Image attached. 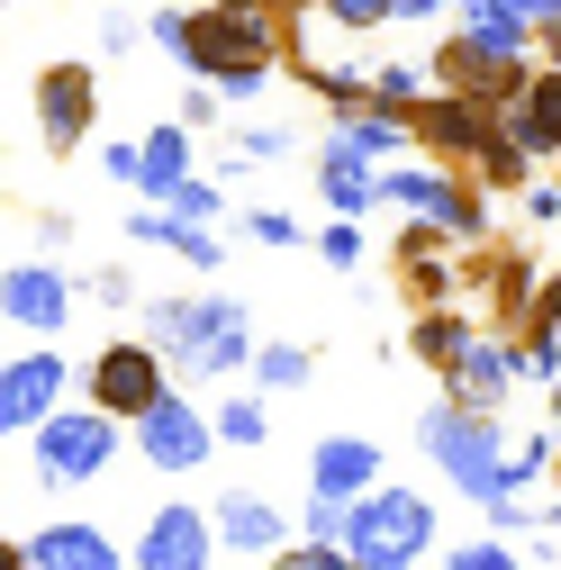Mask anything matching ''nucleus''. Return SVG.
<instances>
[{"label": "nucleus", "instance_id": "nucleus-14", "mask_svg": "<svg viewBox=\"0 0 561 570\" xmlns=\"http://www.w3.org/2000/svg\"><path fill=\"white\" fill-rule=\"evenodd\" d=\"M146 245H173V254H190V263H218V236H199V227H136Z\"/></svg>", "mask_w": 561, "mask_h": 570}, {"label": "nucleus", "instance_id": "nucleus-1", "mask_svg": "<svg viewBox=\"0 0 561 570\" xmlns=\"http://www.w3.org/2000/svg\"><path fill=\"white\" fill-rule=\"evenodd\" d=\"M416 543H426V498H407V489L363 498L344 517V561L354 570H398V561H416Z\"/></svg>", "mask_w": 561, "mask_h": 570}, {"label": "nucleus", "instance_id": "nucleus-16", "mask_svg": "<svg viewBox=\"0 0 561 570\" xmlns=\"http://www.w3.org/2000/svg\"><path fill=\"white\" fill-rule=\"evenodd\" d=\"M525 136H534V146H543V136H552V146H561V73L534 91V109H525Z\"/></svg>", "mask_w": 561, "mask_h": 570}, {"label": "nucleus", "instance_id": "nucleus-19", "mask_svg": "<svg viewBox=\"0 0 561 570\" xmlns=\"http://www.w3.org/2000/svg\"><path fill=\"white\" fill-rule=\"evenodd\" d=\"M326 190H335V208H363V199H372V181H363V173H344V164L326 173Z\"/></svg>", "mask_w": 561, "mask_h": 570}, {"label": "nucleus", "instance_id": "nucleus-20", "mask_svg": "<svg viewBox=\"0 0 561 570\" xmlns=\"http://www.w3.org/2000/svg\"><path fill=\"white\" fill-rule=\"evenodd\" d=\"M416 353H462V326H444V317H426V326H416Z\"/></svg>", "mask_w": 561, "mask_h": 570}, {"label": "nucleus", "instance_id": "nucleus-10", "mask_svg": "<svg viewBox=\"0 0 561 570\" xmlns=\"http://www.w3.org/2000/svg\"><path fill=\"white\" fill-rule=\"evenodd\" d=\"M0 308H10L19 326H55L63 317V281L55 272H10L0 281Z\"/></svg>", "mask_w": 561, "mask_h": 570}, {"label": "nucleus", "instance_id": "nucleus-22", "mask_svg": "<svg viewBox=\"0 0 561 570\" xmlns=\"http://www.w3.org/2000/svg\"><path fill=\"white\" fill-rule=\"evenodd\" d=\"M453 570H516V561H508V552H462Z\"/></svg>", "mask_w": 561, "mask_h": 570}, {"label": "nucleus", "instance_id": "nucleus-5", "mask_svg": "<svg viewBox=\"0 0 561 570\" xmlns=\"http://www.w3.org/2000/svg\"><path fill=\"white\" fill-rule=\"evenodd\" d=\"M100 453H109V425H100V416H55V425H46V471H55V480H63V471H73V480L100 471Z\"/></svg>", "mask_w": 561, "mask_h": 570}, {"label": "nucleus", "instance_id": "nucleus-13", "mask_svg": "<svg viewBox=\"0 0 561 570\" xmlns=\"http://www.w3.org/2000/svg\"><path fill=\"white\" fill-rule=\"evenodd\" d=\"M525 28H534V10H471V46L480 55H516Z\"/></svg>", "mask_w": 561, "mask_h": 570}, {"label": "nucleus", "instance_id": "nucleus-12", "mask_svg": "<svg viewBox=\"0 0 561 570\" xmlns=\"http://www.w3.org/2000/svg\"><path fill=\"white\" fill-rule=\"evenodd\" d=\"M218 525H227V543H245V552H272V543H280V517H272V508H254V498H227Z\"/></svg>", "mask_w": 561, "mask_h": 570}, {"label": "nucleus", "instance_id": "nucleus-2", "mask_svg": "<svg viewBox=\"0 0 561 570\" xmlns=\"http://www.w3.org/2000/svg\"><path fill=\"white\" fill-rule=\"evenodd\" d=\"M426 444L453 462V480L471 489V498H508V480H516V462L499 471V444H489V425H471V416H453V407H435L426 416Z\"/></svg>", "mask_w": 561, "mask_h": 570}, {"label": "nucleus", "instance_id": "nucleus-9", "mask_svg": "<svg viewBox=\"0 0 561 570\" xmlns=\"http://www.w3.org/2000/svg\"><path fill=\"white\" fill-rule=\"evenodd\" d=\"M82 127H91V73H46V136L73 146Z\"/></svg>", "mask_w": 561, "mask_h": 570}, {"label": "nucleus", "instance_id": "nucleus-6", "mask_svg": "<svg viewBox=\"0 0 561 570\" xmlns=\"http://www.w3.org/2000/svg\"><path fill=\"white\" fill-rule=\"evenodd\" d=\"M100 399L127 407V416H146V407L164 399V381H155V363H146L136 344H118V353H100Z\"/></svg>", "mask_w": 561, "mask_h": 570}, {"label": "nucleus", "instance_id": "nucleus-7", "mask_svg": "<svg viewBox=\"0 0 561 570\" xmlns=\"http://www.w3.org/2000/svg\"><path fill=\"white\" fill-rule=\"evenodd\" d=\"M199 561H208L199 517H190V508H164V517H155V534H146V570H199Z\"/></svg>", "mask_w": 561, "mask_h": 570}, {"label": "nucleus", "instance_id": "nucleus-18", "mask_svg": "<svg viewBox=\"0 0 561 570\" xmlns=\"http://www.w3.org/2000/svg\"><path fill=\"white\" fill-rule=\"evenodd\" d=\"M181 181V136H155L146 146V190H173Z\"/></svg>", "mask_w": 561, "mask_h": 570}, {"label": "nucleus", "instance_id": "nucleus-23", "mask_svg": "<svg viewBox=\"0 0 561 570\" xmlns=\"http://www.w3.org/2000/svg\"><path fill=\"white\" fill-rule=\"evenodd\" d=\"M0 570H19V552H0Z\"/></svg>", "mask_w": 561, "mask_h": 570}, {"label": "nucleus", "instance_id": "nucleus-15", "mask_svg": "<svg viewBox=\"0 0 561 570\" xmlns=\"http://www.w3.org/2000/svg\"><path fill=\"white\" fill-rule=\"evenodd\" d=\"M462 381H471V399H499V381H508V353H462Z\"/></svg>", "mask_w": 561, "mask_h": 570}, {"label": "nucleus", "instance_id": "nucleus-3", "mask_svg": "<svg viewBox=\"0 0 561 570\" xmlns=\"http://www.w3.org/2000/svg\"><path fill=\"white\" fill-rule=\"evenodd\" d=\"M199 444H208V425H199V416L164 390V399L146 407V453H155L164 471H190V462H199Z\"/></svg>", "mask_w": 561, "mask_h": 570}, {"label": "nucleus", "instance_id": "nucleus-21", "mask_svg": "<svg viewBox=\"0 0 561 570\" xmlns=\"http://www.w3.org/2000/svg\"><path fill=\"white\" fill-rule=\"evenodd\" d=\"M299 372H308V363H299V353H291V344H272V353H263V381H280V390H291Z\"/></svg>", "mask_w": 561, "mask_h": 570}, {"label": "nucleus", "instance_id": "nucleus-17", "mask_svg": "<svg viewBox=\"0 0 561 570\" xmlns=\"http://www.w3.org/2000/svg\"><path fill=\"white\" fill-rule=\"evenodd\" d=\"M398 199H416V208H435V218H462V199H453V190H444L435 173H407V181H398Z\"/></svg>", "mask_w": 561, "mask_h": 570}, {"label": "nucleus", "instance_id": "nucleus-4", "mask_svg": "<svg viewBox=\"0 0 561 570\" xmlns=\"http://www.w3.org/2000/svg\"><path fill=\"white\" fill-rule=\"evenodd\" d=\"M55 363H46V353H37V363H10V372H0V435H10V425H37L46 407H55Z\"/></svg>", "mask_w": 561, "mask_h": 570}, {"label": "nucleus", "instance_id": "nucleus-11", "mask_svg": "<svg viewBox=\"0 0 561 570\" xmlns=\"http://www.w3.org/2000/svg\"><path fill=\"white\" fill-rule=\"evenodd\" d=\"M372 462H381L372 444H326V453H317V489H326V508H344V498L372 480Z\"/></svg>", "mask_w": 561, "mask_h": 570}, {"label": "nucleus", "instance_id": "nucleus-8", "mask_svg": "<svg viewBox=\"0 0 561 570\" xmlns=\"http://www.w3.org/2000/svg\"><path fill=\"white\" fill-rule=\"evenodd\" d=\"M37 570H118V552L91 525H55V534H37Z\"/></svg>", "mask_w": 561, "mask_h": 570}]
</instances>
